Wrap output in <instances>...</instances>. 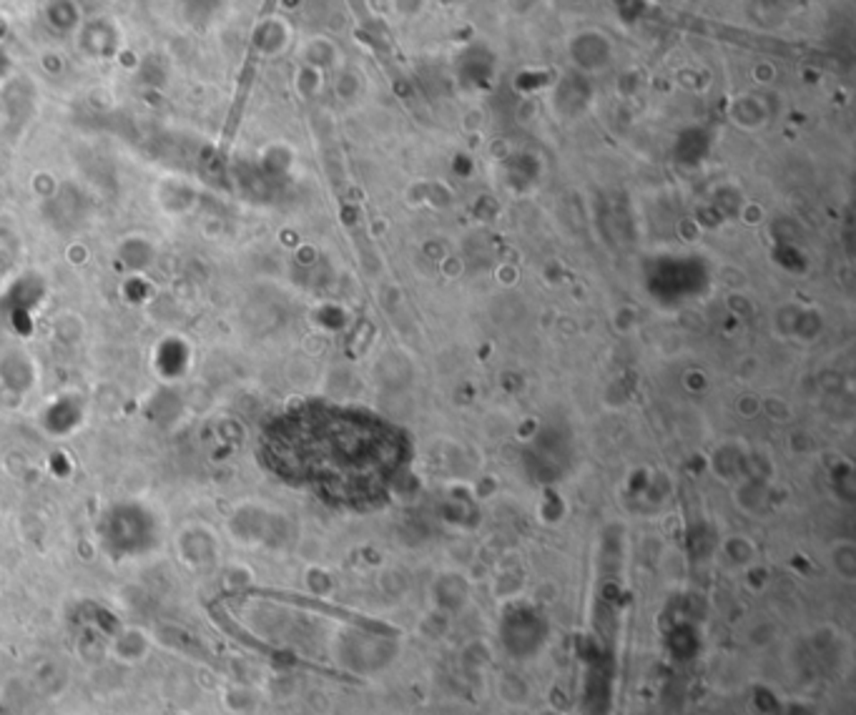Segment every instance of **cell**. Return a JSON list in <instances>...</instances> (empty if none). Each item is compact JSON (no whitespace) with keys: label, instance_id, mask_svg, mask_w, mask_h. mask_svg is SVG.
<instances>
[{"label":"cell","instance_id":"1","mask_svg":"<svg viewBox=\"0 0 856 715\" xmlns=\"http://www.w3.org/2000/svg\"><path fill=\"white\" fill-rule=\"evenodd\" d=\"M277 472L321 498L362 507L382 499L402 467V442L382 421L334 409H302L264 437Z\"/></svg>","mask_w":856,"mask_h":715}]
</instances>
